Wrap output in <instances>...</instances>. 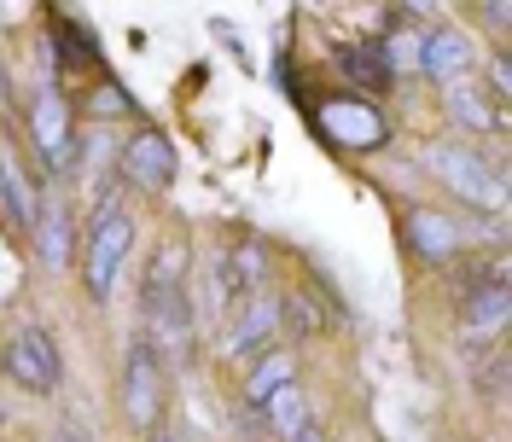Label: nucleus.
I'll return each instance as SVG.
<instances>
[{
  "label": "nucleus",
  "mask_w": 512,
  "mask_h": 442,
  "mask_svg": "<svg viewBox=\"0 0 512 442\" xmlns=\"http://www.w3.org/2000/svg\"><path fill=\"white\" fill-rule=\"evenodd\" d=\"M280 332V291H256V297H239L233 309V326H227V355L245 361L256 349Z\"/></svg>",
  "instance_id": "obj_7"
},
{
  "label": "nucleus",
  "mask_w": 512,
  "mask_h": 442,
  "mask_svg": "<svg viewBox=\"0 0 512 442\" xmlns=\"http://www.w3.org/2000/svg\"><path fill=\"white\" fill-rule=\"evenodd\" d=\"M175 146L163 140L158 128H140V134H128V146H123V158H117V175H123L128 187H175Z\"/></svg>",
  "instance_id": "obj_5"
},
{
  "label": "nucleus",
  "mask_w": 512,
  "mask_h": 442,
  "mask_svg": "<svg viewBox=\"0 0 512 442\" xmlns=\"http://www.w3.org/2000/svg\"><path fill=\"white\" fill-rule=\"evenodd\" d=\"M454 245H460V233H454L443 216H414V251H419V256L448 262V256H454Z\"/></svg>",
  "instance_id": "obj_18"
},
{
  "label": "nucleus",
  "mask_w": 512,
  "mask_h": 442,
  "mask_svg": "<svg viewBox=\"0 0 512 442\" xmlns=\"http://www.w3.org/2000/svg\"><path fill=\"white\" fill-rule=\"evenodd\" d=\"M30 140H35V152H41V163H47V169H59V175L76 163L70 105H64L59 94H41V99H35V111H30Z\"/></svg>",
  "instance_id": "obj_6"
},
{
  "label": "nucleus",
  "mask_w": 512,
  "mask_h": 442,
  "mask_svg": "<svg viewBox=\"0 0 512 442\" xmlns=\"http://www.w3.org/2000/svg\"><path fill=\"white\" fill-rule=\"evenodd\" d=\"M35 245H41V256L53 262V268H64L70 262V251H76V216H70V204L64 198H47L41 210H35Z\"/></svg>",
  "instance_id": "obj_11"
},
{
  "label": "nucleus",
  "mask_w": 512,
  "mask_h": 442,
  "mask_svg": "<svg viewBox=\"0 0 512 442\" xmlns=\"http://www.w3.org/2000/svg\"><path fill=\"white\" fill-rule=\"evenodd\" d=\"M286 320H291V332H297V338H315V332H326V326H338L332 309L320 303V291H309V285L280 297V326H286Z\"/></svg>",
  "instance_id": "obj_16"
},
{
  "label": "nucleus",
  "mask_w": 512,
  "mask_h": 442,
  "mask_svg": "<svg viewBox=\"0 0 512 442\" xmlns=\"http://www.w3.org/2000/svg\"><path fill=\"white\" fill-rule=\"evenodd\" d=\"M297 442H326V431H320V425H309V431H303Z\"/></svg>",
  "instance_id": "obj_23"
},
{
  "label": "nucleus",
  "mask_w": 512,
  "mask_h": 442,
  "mask_svg": "<svg viewBox=\"0 0 512 442\" xmlns=\"http://www.w3.org/2000/svg\"><path fill=\"white\" fill-rule=\"evenodd\" d=\"M163 355L146 338H134L128 344V361H123V413L128 425H140V431H152L163 419Z\"/></svg>",
  "instance_id": "obj_2"
},
{
  "label": "nucleus",
  "mask_w": 512,
  "mask_h": 442,
  "mask_svg": "<svg viewBox=\"0 0 512 442\" xmlns=\"http://www.w3.org/2000/svg\"><path fill=\"white\" fill-rule=\"evenodd\" d=\"M512 315V297H507V285H489V280H472V297L460 303V326L478 338V332H501Z\"/></svg>",
  "instance_id": "obj_12"
},
{
  "label": "nucleus",
  "mask_w": 512,
  "mask_h": 442,
  "mask_svg": "<svg viewBox=\"0 0 512 442\" xmlns=\"http://www.w3.org/2000/svg\"><path fill=\"white\" fill-rule=\"evenodd\" d=\"M53 442H82V437H76V431H53Z\"/></svg>",
  "instance_id": "obj_24"
},
{
  "label": "nucleus",
  "mask_w": 512,
  "mask_h": 442,
  "mask_svg": "<svg viewBox=\"0 0 512 442\" xmlns=\"http://www.w3.org/2000/svg\"><path fill=\"white\" fill-rule=\"evenodd\" d=\"M146 442H181V437H175V431H163V425H152V431H146Z\"/></svg>",
  "instance_id": "obj_22"
},
{
  "label": "nucleus",
  "mask_w": 512,
  "mask_h": 442,
  "mask_svg": "<svg viewBox=\"0 0 512 442\" xmlns=\"http://www.w3.org/2000/svg\"><path fill=\"white\" fill-rule=\"evenodd\" d=\"M338 70L350 76V88H361V94H384V88L396 82V70H390V59H384L379 41H367V47H344V53H338Z\"/></svg>",
  "instance_id": "obj_13"
},
{
  "label": "nucleus",
  "mask_w": 512,
  "mask_h": 442,
  "mask_svg": "<svg viewBox=\"0 0 512 442\" xmlns=\"http://www.w3.org/2000/svg\"><path fill=\"white\" fill-rule=\"evenodd\" d=\"M262 425H268V431H274L280 442H297L303 431H309V425H315V413H309V396H303L297 384H286V390H280V396L262 408Z\"/></svg>",
  "instance_id": "obj_14"
},
{
  "label": "nucleus",
  "mask_w": 512,
  "mask_h": 442,
  "mask_svg": "<svg viewBox=\"0 0 512 442\" xmlns=\"http://www.w3.org/2000/svg\"><path fill=\"white\" fill-rule=\"evenodd\" d=\"M483 24H495V30H507V24H512V6H483Z\"/></svg>",
  "instance_id": "obj_20"
},
{
  "label": "nucleus",
  "mask_w": 512,
  "mask_h": 442,
  "mask_svg": "<svg viewBox=\"0 0 512 442\" xmlns=\"http://www.w3.org/2000/svg\"><path fill=\"white\" fill-rule=\"evenodd\" d=\"M448 117H454L460 128H483V123H495V134L507 128V111H495V117H489L483 94H478V88H466V82H448Z\"/></svg>",
  "instance_id": "obj_17"
},
{
  "label": "nucleus",
  "mask_w": 512,
  "mask_h": 442,
  "mask_svg": "<svg viewBox=\"0 0 512 442\" xmlns=\"http://www.w3.org/2000/svg\"><path fill=\"white\" fill-rule=\"evenodd\" d=\"M128 245H134V216L128 210H94L88 221V239H82V285H88V297H111L117 291V268H123Z\"/></svg>",
  "instance_id": "obj_1"
},
{
  "label": "nucleus",
  "mask_w": 512,
  "mask_h": 442,
  "mask_svg": "<svg viewBox=\"0 0 512 442\" xmlns=\"http://www.w3.org/2000/svg\"><path fill=\"white\" fill-rule=\"evenodd\" d=\"M216 280H222L227 297H256V291L268 285V251H262L256 239H239V245H233V251L222 256Z\"/></svg>",
  "instance_id": "obj_10"
},
{
  "label": "nucleus",
  "mask_w": 512,
  "mask_h": 442,
  "mask_svg": "<svg viewBox=\"0 0 512 442\" xmlns=\"http://www.w3.org/2000/svg\"><path fill=\"white\" fill-rule=\"evenodd\" d=\"M425 163H431V175H443V187H454L460 198H472V204H501V181H495V169H489L472 146L437 140V146H425Z\"/></svg>",
  "instance_id": "obj_4"
},
{
  "label": "nucleus",
  "mask_w": 512,
  "mask_h": 442,
  "mask_svg": "<svg viewBox=\"0 0 512 442\" xmlns=\"http://www.w3.org/2000/svg\"><path fill=\"white\" fill-rule=\"evenodd\" d=\"M94 111H128L123 94H94Z\"/></svg>",
  "instance_id": "obj_21"
},
{
  "label": "nucleus",
  "mask_w": 512,
  "mask_h": 442,
  "mask_svg": "<svg viewBox=\"0 0 512 442\" xmlns=\"http://www.w3.org/2000/svg\"><path fill=\"white\" fill-rule=\"evenodd\" d=\"M326 128H344V134H338L344 146H384V140H390V128H384L379 111H367V105H350V99L326 111Z\"/></svg>",
  "instance_id": "obj_15"
},
{
  "label": "nucleus",
  "mask_w": 512,
  "mask_h": 442,
  "mask_svg": "<svg viewBox=\"0 0 512 442\" xmlns=\"http://www.w3.org/2000/svg\"><path fill=\"white\" fill-rule=\"evenodd\" d=\"M0 373H12L35 396H53L64 379V361H59V344L47 338V326H24L12 344L0 349Z\"/></svg>",
  "instance_id": "obj_3"
},
{
  "label": "nucleus",
  "mask_w": 512,
  "mask_h": 442,
  "mask_svg": "<svg viewBox=\"0 0 512 442\" xmlns=\"http://www.w3.org/2000/svg\"><path fill=\"white\" fill-rule=\"evenodd\" d=\"M286 384H297V361H291L286 349H262L251 367H245V379H239V402L251 413H262Z\"/></svg>",
  "instance_id": "obj_9"
},
{
  "label": "nucleus",
  "mask_w": 512,
  "mask_h": 442,
  "mask_svg": "<svg viewBox=\"0 0 512 442\" xmlns=\"http://www.w3.org/2000/svg\"><path fill=\"white\" fill-rule=\"evenodd\" d=\"M414 70H419V76H431V82H460V76L472 70V41H466L460 30H431V35H419Z\"/></svg>",
  "instance_id": "obj_8"
},
{
  "label": "nucleus",
  "mask_w": 512,
  "mask_h": 442,
  "mask_svg": "<svg viewBox=\"0 0 512 442\" xmlns=\"http://www.w3.org/2000/svg\"><path fill=\"white\" fill-rule=\"evenodd\" d=\"M489 94L512 99V64H507V53H495V59H489Z\"/></svg>",
  "instance_id": "obj_19"
}]
</instances>
